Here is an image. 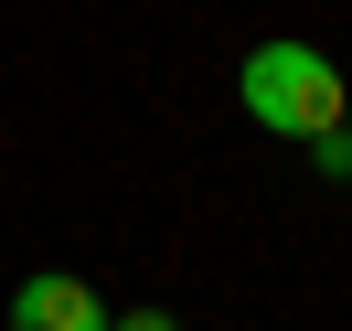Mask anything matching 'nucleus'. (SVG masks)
<instances>
[{"label":"nucleus","instance_id":"nucleus-1","mask_svg":"<svg viewBox=\"0 0 352 331\" xmlns=\"http://www.w3.org/2000/svg\"><path fill=\"white\" fill-rule=\"evenodd\" d=\"M235 96H245V118L267 139H320V129L352 118V86H342V65L320 43H256L235 65Z\"/></svg>","mask_w":352,"mask_h":331},{"label":"nucleus","instance_id":"nucleus-2","mask_svg":"<svg viewBox=\"0 0 352 331\" xmlns=\"http://www.w3.org/2000/svg\"><path fill=\"white\" fill-rule=\"evenodd\" d=\"M11 331H107V299L86 278H22L11 288Z\"/></svg>","mask_w":352,"mask_h":331},{"label":"nucleus","instance_id":"nucleus-3","mask_svg":"<svg viewBox=\"0 0 352 331\" xmlns=\"http://www.w3.org/2000/svg\"><path fill=\"white\" fill-rule=\"evenodd\" d=\"M309 150H320V182H352V118H342V129H320Z\"/></svg>","mask_w":352,"mask_h":331},{"label":"nucleus","instance_id":"nucleus-4","mask_svg":"<svg viewBox=\"0 0 352 331\" xmlns=\"http://www.w3.org/2000/svg\"><path fill=\"white\" fill-rule=\"evenodd\" d=\"M107 331H182L171 310H129V321H107Z\"/></svg>","mask_w":352,"mask_h":331}]
</instances>
